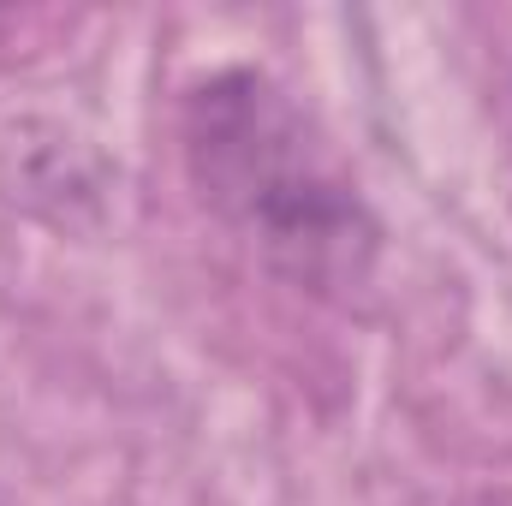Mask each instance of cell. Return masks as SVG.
<instances>
[{"label":"cell","instance_id":"1","mask_svg":"<svg viewBox=\"0 0 512 506\" xmlns=\"http://www.w3.org/2000/svg\"><path fill=\"white\" fill-rule=\"evenodd\" d=\"M191 173L203 197L251 239L274 268L328 292L364 286L376 227L322 137L256 72L209 78L191 96Z\"/></svg>","mask_w":512,"mask_h":506}]
</instances>
